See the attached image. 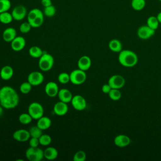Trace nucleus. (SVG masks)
Listing matches in <instances>:
<instances>
[{"label": "nucleus", "mask_w": 161, "mask_h": 161, "mask_svg": "<svg viewBox=\"0 0 161 161\" xmlns=\"http://www.w3.org/2000/svg\"><path fill=\"white\" fill-rule=\"evenodd\" d=\"M70 103L72 107L77 111H83L87 106L86 99L79 94L73 96Z\"/></svg>", "instance_id": "obj_8"}, {"label": "nucleus", "mask_w": 161, "mask_h": 161, "mask_svg": "<svg viewBox=\"0 0 161 161\" xmlns=\"http://www.w3.org/2000/svg\"><path fill=\"white\" fill-rule=\"evenodd\" d=\"M3 108H4L1 105H0V116H1L3 114Z\"/></svg>", "instance_id": "obj_43"}, {"label": "nucleus", "mask_w": 161, "mask_h": 161, "mask_svg": "<svg viewBox=\"0 0 161 161\" xmlns=\"http://www.w3.org/2000/svg\"><path fill=\"white\" fill-rule=\"evenodd\" d=\"M44 158L48 160H53L57 158L58 152V150L53 147H48L43 150Z\"/></svg>", "instance_id": "obj_22"}, {"label": "nucleus", "mask_w": 161, "mask_h": 161, "mask_svg": "<svg viewBox=\"0 0 161 161\" xmlns=\"http://www.w3.org/2000/svg\"><path fill=\"white\" fill-rule=\"evenodd\" d=\"M138 58L137 55L130 50H121L118 55V61L126 67H132L136 65Z\"/></svg>", "instance_id": "obj_2"}, {"label": "nucleus", "mask_w": 161, "mask_h": 161, "mask_svg": "<svg viewBox=\"0 0 161 161\" xmlns=\"http://www.w3.org/2000/svg\"><path fill=\"white\" fill-rule=\"evenodd\" d=\"M27 19L32 28H39L44 21L43 12L40 9L33 8L28 13Z\"/></svg>", "instance_id": "obj_3"}, {"label": "nucleus", "mask_w": 161, "mask_h": 161, "mask_svg": "<svg viewBox=\"0 0 161 161\" xmlns=\"http://www.w3.org/2000/svg\"><path fill=\"white\" fill-rule=\"evenodd\" d=\"M58 81L62 84H67L70 82V74L67 72H61L57 77Z\"/></svg>", "instance_id": "obj_35"}, {"label": "nucleus", "mask_w": 161, "mask_h": 161, "mask_svg": "<svg viewBox=\"0 0 161 161\" xmlns=\"http://www.w3.org/2000/svg\"><path fill=\"white\" fill-rule=\"evenodd\" d=\"M29 55L35 58H39L43 53V50L41 48L38 46H32L29 48Z\"/></svg>", "instance_id": "obj_25"}, {"label": "nucleus", "mask_w": 161, "mask_h": 161, "mask_svg": "<svg viewBox=\"0 0 161 161\" xmlns=\"http://www.w3.org/2000/svg\"><path fill=\"white\" fill-rule=\"evenodd\" d=\"M32 89V85L27 80L26 82H23L19 86V91L24 94H28Z\"/></svg>", "instance_id": "obj_33"}, {"label": "nucleus", "mask_w": 161, "mask_h": 161, "mask_svg": "<svg viewBox=\"0 0 161 161\" xmlns=\"http://www.w3.org/2000/svg\"><path fill=\"white\" fill-rule=\"evenodd\" d=\"M159 21L155 16H150L147 18V25L153 30H156L159 25Z\"/></svg>", "instance_id": "obj_28"}, {"label": "nucleus", "mask_w": 161, "mask_h": 161, "mask_svg": "<svg viewBox=\"0 0 161 161\" xmlns=\"http://www.w3.org/2000/svg\"><path fill=\"white\" fill-rule=\"evenodd\" d=\"M69 111V107L67 106V103H65L62 101L57 102L53 108V113L59 116H62L65 115Z\"/></svg>", "instance_id": "obj_16"}, {"label": "nucleus", "mask_w": 161, "mask_h": 161, "mask_svg": "<svg viewBox=\"0 0 161 161\" xmlns=\"http://www.w3.org/2000/svg\"><path fill=\"white\" fill-rule=\"evenodd\" d=\"M155 33V30L147 25H142L137 30L138 36L142 40H147L152 37Z\"/></svg>", "instance_id": "obj_12"}, {"label": "nucleus", "mask_w": 161, "mask_h": 161, "mask_svg": "<svg viewBox=\"0 0 161 161\" xmlns=\"http://www.w3.org/2000/svg\"><path fill=\"white\" fill-rule=\"evenodd\" d=\"M32 26L30 25V23L28 21H25L22 23L20 26H19V31L21 33H28L31 29Z\"/></svg>", "instance_id": "obj_38"}, {"label": "nucleus", "mask_w": 161, "mask_h": 161, "mask_svg": "<svg viewBox=\"0 0 161 161\" xmlns=\"http://www.w3.org/2000/svg\"><path fill=\"white\" fill-rule=\"evenodd\" d=\"M114 143L118 147H126L131 143V139L128 136L121 134L116 136L114 139Z\"/></svg>", "instance_id": "obj_17"}, {"label": "nucleus", "mask_w": 161, "mask_h": 161, "mask_svg": "<svg viewBox=\"0 0 161 161\" xmlns=\"http://www.w3.org/2000/svg\"><path fill=\"white\" fill-rule=\"evenodd\" d=\"M28 113L33 119H38L44 114L43 106L38 102H33L28 107Z\"/></svg>", "instance_id": "obj_6"}, {"label": "nucleus", "mask_w": 161, "mask_h": 161, "mask_svg": "<svg viewBox=\"0 0 161 161\" xmlns=\"http://www.w3.org/2000/svg\"><path fill=\"white\" fill-rule=\"evenodd\" d=\"M40 145L43 146H48L52 142V137L47 134H42L38 138Z\"/></svg>", "instance_id": "obj_32"}, {"label": "nucleus", "mask_w": 161, "mask_h": 161, "mask_svg": "<svg viewBox=\"0 0 161 161\" xmlns=\"http://www.w3.org/2000/svg\"><path fill=\"white\" fill-rule=\"evenodd\" d=\"M29 145L31 147H38L40 145L39 139L35 137H30L29 139Z\"/></svg>", "instance_id": "obj_39"}, {"label": "nucleus", "mask_w": 161, "mask_h": 161, "mask_svg": "<svg viewBox=\"0 0 161 161\" xmlns=\"http://www.w3.org/2000/svg\"><path fill=\"white\" fill-rule=\"evenodd\" d=\"M111 89H112L111 87L109 85L108 83L103 85V86L101 87V90H102L104 94H108Z\"/></svg>", "instance_id": "obj_40"}, {"label": "nucleus", "mask_w": 161, "mask_h": 161, "mask_svg": "<svg viewBox=\"0 0 161 161\" xmlns=\"http://www.w3.org/2000/svg\"><path fill=\"white\" fill-rule=\"evenodd\" d=\"M56 13V8L53 5H50L47 7H45L43 9V14L44 16L47 17H52Z\"/></svg>", "instance_id": "obj_34"}, {"label": "nucleus", "mask_w": 161, "mask_h": 161, "mask_svg": "<svg viewBox=\"0 0 161 161\" xmlns=\"http://www.w3.org/2000/svg\"><path fill=\"white\" fill-rule=\"evenodd\" d=\"M36 125L42 130H45L51 126L52 120L50 118L43 116L37 119Z\"/></svg>", "instance_id": "obj_23"}, {"label": "nucleus", "mask_w": 161, "mask_h": 161, "mask_svg": "<svg viewBox=\"0 0 161 161\" xmlns=\"http://www.w3.org/2000/svg\"><path fill=\"white\" fill-rule=\"evenodd\" d=\"M27 80L32 86H38L43 82L44 76L41 72L33 71L28 74Z\"/></svg>", "instance_id": "obj_9"}, {"label": "nucleus", "mask_w": 161, "mask_h": 161, "mask_svg": "<svg viewBox=\"0 0 161 161\" xmlns=\"http://www.w3.org/2000/svg\"><path fill=\"white\" fill-rule=\"evenodd\" d=\"M131 8L137 11H141L144 9L146 6L145 0H131Z\"/></svg>", "instance_id": "obj_26"}, {"label": "nucleus", "mask_w": 161, "mask_h": 161, "mask_svg": "<svg viewBox=\"0 0 161 161\" xmlns=\"http://www.w3.org/2000/svg\"><path fill=\"white\" fill-rule=\"evenodd\" d=\"M41 4L45 8L52 5V0H41Z\"/></svg>", "instance_id": "obj_41"}, {"label": "nucleus", "mask_w": 161, "mask_h": 161, "mask_svg": "<svg viewBox=\"0 0 161 161\" xmlns=\"http://www.w3.org/2000/svg\"><path fill=\"white\" fill-rule=\"evenodd\" d=\"M13 19L11 13H9L8 11L3 12L0 13V22L3 24H9L12 22Z\"/></svg>", "instance_id": "obj_27"}, {"label": "nucleus", "mask_w": 161, "mask_h": 161, "mask_svg": "<svg viewBox=\"0 0 161 161\" xmlns=\"http://www.w3.org/2000/svg\"><path fill=\"white\" fill-rule=\"evenodd\" d=\"M57 96L59 99V101L64 102L65 103H70L73 97V95L72 92L68 89H66V88L59 89Z\"/></svg>", "instance_id": "obj_19"}, {"label": "nucleus", "mask_w": 161, "mask_h": 161, "mask_svg": "<svg viewBox=\"0 0 161 161\" xmlns=\"http://www.w3.org/2000/svg\"><path fill=\"white\" fill-rule=\"evenodd\" d=\"M158 1H161V0H158Z\"/></svg>", "instance_id": "obj_44"}, {"label": "nucleus", "mask_w": 161, "mask_h": 161, "mask_svg": "<svg viewBox=\"0 0 161 161\" xmlns=\"http://www.w3.org/2000/svg\"><path fill=\"white\" fill-rule=\"evenodd\" d=\"M59 88L57 84L53 81L48 82L45 86V92L50 97H55L57 96Z\"/></svg>", "instance_id": "obj_14"}, {"label": "nucleus", "mask_w": 161, "mask_h": 161, "mask_svg": "<svg viewBox=\"0 0 161 161\" xmlns=\"http://www.w3.org/2000/svg\"><path fill=\"white\" fill-rule=\"evenodd\" d=\"M11 6V3L9 0H0V13L8 11Z\"/></svg>", "instance_id": "obj_36"}, {"label": "nucleus", "mask_w": 161, "mask_h": 161, "mask_svg": "<svg viewBox=\"0 0 161 161\" xmlns=\"http://www.w3.org/2000/svg\"><path fill=\"white\" fill-rule=\"evenodd\" d=\"M14 74V70L10 65L3 66L0 70V77L4 80L11 79Z\"/></svg>", "instance_id": "obj_20"}, {"label": "nucleus", "mask_w": 161, "mask_h": 161, "mask_svg": "<svg viewBox=\"0 0 161 161\" xmlns=\"http://www.w3.org/2000/svg\"><path fill=\"white\" fill-rule=\"evenodd\" d=\"M2 36L4 42L11 43L16 36V30L13 27H8L3 31Z\"/></svg>", "instance_id": "obj_21"}, {"label": "nucleus", "mask_w": 161, "mask_h": 161, "mask_svg": "<svg viewBox=\"0 0 161 161\" xmlns=\"http://www.w3.org/2000/svg\"><path fill=\"white\" fill-rule=\"evenodd\" d=\"M26 158L30 161H41L44 158L43 150L40 148L30 147L25 152Z\"/></svg>", "instance_id": "obj_5"}, {"label": "nucleus", "mask_w": 161, "mask_h": 161, "mask_svg": "<svg viewBox=\"0 0 161 161\" xmlns=\"http://www.w3.org/2000/svg\"><path fill=\"white\" fill-rule=\"evenodd\" d=\"M86 159V153L83 150H79L75 152L73 157L74 161H85Z\"/></svg>", "instance_id": "obj_37"}, {"label": "nucleus", "mask_w": 161, "mask_h": 161, "mask_svg": "<svg viewBox=\"0 0 161 161\" xmlns=\"http://www.w3.org/2000/svg\"><path fill=\"white\" fill-rule=\"evenodd\" d=\"M28 131L30 135V137H35L39 138L43 134V130L40 129L37 125L31 126Z\"/></svg>", "instance_id": "obj_30"}, {"label": "nucleus", "mask_w": 161, "mask_h": 161, "mask_svg": "<svg viewBox=\"0 0 161 161\" xmlns=\"http://www.w3.org/2000/svg\"><path fill=\"white\" fill-rule=\"evenodd\" d=\"M19 102V95L14 88L4 86L0 89V105L4 109H14L18 105Z\"/></svg>", "instance_id": "obj_1"}, {"label": "nucleus", "mask_w": 161, "mask_h": 161, "mask_svg": "<svg viewBox=\"0 0 161 161\" xmlns=\"http://www.w3.org/2000/svg\"><path fill=\"white\" fill-rule=\"evenodd\" d=\"M26 45V40L24 37L16 36L11 42V48L15 52L21 51Z\"/></svg>", "instance_id": "obj_15"}, {"label": "nucleus", "mask_w": 161, "mask_h": 161, "mask_svg": "<svg viewBox=\"0 0 161 161\" xmlns=\"http://www.w3.org/2000/svg\"><path fill=\"white\" fill-rule=\"evenodd\" d=\"M108 84L112 89H121L125 84V78L119 74L112 75L108 80Z\"/></svg>", "instance_id": "obj_11"}, {"label": "nucleus", "mask_w": 161, "mask_h": 161, "mask_svg": "<svg viewBox=\"0 0 161 161\" xmlns=\"http://www.w3.org/2000/svg\"><path fill=\"white\" fill-rule=\"evenodd\" d=\"M13 138L19 142H26L30 138L29 131L25 129H19L13 133Z\"/></svg>", "instance_id": "obj_13"}, {"label": "nucleus", "mask_w": 161, "mask_h": 161, "mask_svg": "<svg viewBox=\"0 0 161 161\" xmlns=\"http://www.w3.org/2000/svg\"><path fill=\"white\" fill-rule=\"evenodd\" d=\"M26 8L23 5H18L14 7L11 11L13 19L16 21L23 20L27 16Z\"/></svg>", "instance_id": "obj_10"}, {"label": "nucleus", "mask_w": 161, "mask_h": 161, "mask_svg": "<svg viewBox=\"0 0 161 161\" xmlns=\"http://www.w3.org/2000/svg\"><path fill=\"white\" fill-rule=\"evenodd\" d=\"M109 98L113 101H118L121 97V92L118 89H111L108 93Z\"/></svg>", "instance_id": "obj_31"}, {"label": "nucleus", "mask_w": 161, "mask_h": 161, "mask_svg": "<svg viewBox=\"0 0 161 161\" xmlns=\"http://www.w3.org/2000/svg\"><path fill=\"white\" fill-rule=\"evenodd\" d=\"M109 48L114 52H120L122 50V44L118 39H112L108 43Z\"/></svg>", "instance_id": "obj_24"}, {"label": "nucleus", "mask_w": 161, "mask_h": 161, "mask_svg": "<svg viewBox=\"0 0 161 161\" xmlns=\"http://www.w3.org/2000/svg\"><path fill=\"white\" fill-rule=\"evenodd\" d=\"M157 19H158L159 23H161V12H160V13H158V14L157 15Z\"/></svg>", "instance_id": "obj_42"}, {"label": "nucleus", "mask_w": 161, "mask_h": 161, "mask_svg": "<svg viewBox=\"0 0 161 161\" xmlns=\"http://www.w3.org/2000/svg\"><path fill=\"white\" fill-rule=\"evenodd\" d=\"M91 59L87 55H83L79 58L77 62L78 69L86 71L88 70L91 66Z\"/></svg>", "instance_id": "obj_18"}, {"label": "nucleus", "mask_w": 161, "mask_h": 161, "mask_svg": "<svg viewBox=\"0 0 161 161\" xmlns=\"http://www.w3.org/2000/svg\"><path fill=\"white\" fill-rule=\"evenodd\" d=\"M54 65L53 57L47 52H43V55L39 58L38 67L43 72H48L50 70Z\"/></svg>", "instance_id": "obj_4"}, {"label": "nucleus", "mask_w": 161, "mask_h": 161, "mask_svg": "<svg viewBox=\"0 0 161 161\" xmlns=\"http://www.w3.org/2000/svg\"><path fill=\"white\" fill-rule=\"evenodd\" d=\"M70 82L74 85L83 84L87 78L86 71L79 69L72 70L70 74Z\"/></svg>", "instance_id": "obj_7"}, {"label": "nucleus", "mask_w": 161, "mask_h": 161, "mask_svg": "<svg viewBox=\"0 0 161 161\" xmlns=\"http://www.w3.org/2000/svg\"><path fill=\"white\" fill-rule=\"evenodd\" d=\"M33 119L28 113H21L18 117V120L22 125H28L32 121Z\"/></svg>", "instance_id": "obj_29"}]
</instances>
